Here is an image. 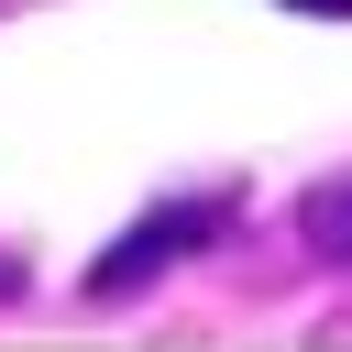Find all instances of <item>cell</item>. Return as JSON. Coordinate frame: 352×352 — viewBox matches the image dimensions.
I'll return each instance as SVG.
<instances>
[{
  "mask_svg": "<svg viewBox=\"0 0 352 352\" xmlns=\"http://www.w3.org/2000/svg\"><path fill=\"white\" fill-rule=\"evenodd\" d=\"M242 231V187H187V198H154L99 264H88V297L99 308H121V297H143L154 275H176V264H198V253H220Z\"/></svg>",
  "mask_w": 352,
  "mask_h": 352,
  "instance_id": "6da1fadb",
  "label": "cell"
},
{
  "mask_svg": "<svg viewBox=\"0 0 352 352\" xmlns=\"http://www.w3.org/2000/svg\"><path fill=\"white\" fill-rule=\"evenodd\" d=\"M297 242H308L319 264H341V275H352V176H319V187L297 198Z\"/></svg>",
  "mask_w": 352,
  "mask_h": 352,
  "instance_id": "7a4b0ae2",
  "label": "cell"
},
{
  "mask_svg": "<svg viewBox=\"0 0 352 352\" xmlns=\"http://www.w3.org/2000/svg\"><path fill=\"white\" fill-rule=\"evenodd\" d=\"M0 297H22V253H0Z\"/></svg>",
  "mask_w": 352,
  "mask_h": 352,
  "instance_id": "3957f363",
  "label": "cell"
},
{
  "mask_svg": "<svg viewBox=\"0 0 352 352\" xmlns=\"http://www.w3.org/2000/svg\"><path fill=\"white\" fill-rule=\"evenodd\" d=\"M297 11H330V22H341V11H352V0H297Z\"/></svg>",
  "mask_w": 352,
  "mask_h": 352,
  "instance_id": "277c9868",
  "label": "cell"
}]
</instances>
